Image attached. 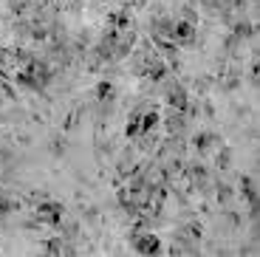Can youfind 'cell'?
<instances>
[{
	"mask_svg": "<svg viewBox=\"0 0 260 257\" xmlns=\"http://www.w3.org/2000/svg\"><path fill=\"white\" fill-rule=\"evenodd\" d=\"M241 184H243V192H246V201H249V204H257V189H254V181L252 178H249V175H246V178H243L241 181Z\"/></svg>",
	"mask_w": 260,
	"mask_h": 257,
	"instance_id": "cell-8",
	"label": "cell"
},
{
	"mask_svg": "<svg viewBox=\"0 0 260 257\" xmlns=\"http://www.w3.org/2000/svg\"><path fill=\"white\" fill-rule=\"evenodd\" d=\"M170 105L178 108L181 113H184V110H189V99H187V93H184V88H173V90H170Z\"/></svg>",
	"mask_w": 260,
	"mask_h": 257,
	"instance_id": "cell-7",
	"label": "cell"
},
{
	"mask_svg": "<svg viewBox=\"0 0 260 257\" xmlns=\"http://www.w3.org/2000/svg\"><path fill=\"white\" fill-rule=\"evenodd\" d=\"M96 97H99V99L111 97V82H102V85H99V88H96Z\"/></svg>",
	"mask_w": 260,
	"mask_h": 257,
	"instance_id": "cell-10",
	"label": "cell"
},
{
	"mask_svg": "<svg viewBox=\"0 0 260 257\" xmlns=\"http://www.w3.org/2000/svg\"><path fill=\"white\" fill-rule=\"evenodd\" d=\"M192 14H187L184 20L173 23V43L176 45H189L195 40V23H192Z\"/></svg>",
	"mask_w": 260,
	"mask_h": 257,
	"instance_id": "cell-3",
	"label": "cell"
},
{
	"mask_svg": "<svg viewBox=\"0 0 260 257\" xmlns=\"http://www.w3.org/2000/svg\"><path fill=\"white\" fill-rule=\"evenodd\" d=\"M133 246H136L139 254H158L161 251V240L156 235H150V232H139L133 238Z\"/></svg>",
	"mask_w": 260,
	"mask_h": 257,
	"instance_id": "cell-5",
	"label": "cell"
},
{
	"mask_svg": "<svg viewBox=\"0 0 260 257\" xmlns=\"http://www.w3.org/2000/svg\"><path fill=\"white\" fill-rule=\"evenodd\" d=\"M37 220L46 226H57L59 220H62V204H54V201H48V204H40L37 206Z\"/></svg>",
	"mask_w": 260,
	"mask_h": 257,
	"instance_id": "cell-4",
	"label": "cell"
},
{
	"mask_svg": "<svg viewBox=\"0 0 260 257\" xmlns=\"http://www.w3.org/2000/svg\"><path fill=\"white\" fill-rule=\"evenodd\" d=\"M153 37L161 45L173 43V20H156V23H153Z\"/></svg>",
	"mask_w": 260,
	"mask_h": 257,
	"instance_id": "cell-6",
	"label": "cell"
},
{
	"mask_svg": "<svg viewBox=\"0 0 260 257\" xmlns=\"http://www.w3.org/2000/svg\"><path fill=\"white\" fill-rule=\"evenodd\" d=\"M158 124V113L153 108H147V110H136L133 113V119H130V124H127V136L130 139H139V136H147L150 130Z\"/></svg>",
	"mask_w": 260,
	"mask_h": 257,
	"instance_id": "cell-2",
	"label": "cell"
},
{
	"mask_svg": "<svg viewBox=\"0 0 260 257\" xmlns=\"http://www.w3.org/2000/svg\"><path fill=\"white\" fill-rule=\"evenodd\" d=\"M6 212H12V198H6L0 192V215H6Z\"/></svg>",
	"mask_w": 260,
	"mask_h": 257,
	"instance_id": "cell-9",
	"label": "cell"
},
{
	"mask_svg": "<svg viewBox=\"0 0 260 257\" xmlns=\"http://www.w3.org/2000/svg\"><path fill=\"white\" fill-rule=\"evenodd\" d=\"M17 79L26 85V88L40 90L51 82V68H48L46 62H40V59H28V62L17 71Z\"/></svg>",
	"mask_w": 260,
	"mask_h": 257,
	"instance_id": "cell-1",
	"label": "cell"
}]
</instances>
